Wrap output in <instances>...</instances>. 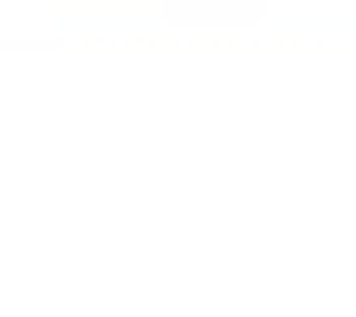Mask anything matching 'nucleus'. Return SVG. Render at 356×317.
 I'll list each match as a JSON object with an SVG mask.
<instances>
[]
</instances>
